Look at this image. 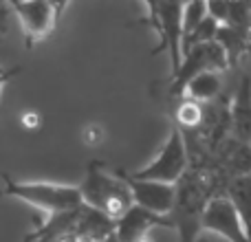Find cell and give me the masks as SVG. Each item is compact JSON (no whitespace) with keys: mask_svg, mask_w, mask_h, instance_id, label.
Returning a JSON list of instances; mask_svg holds the SVG:
<instances>
[{"mask_svg":"<svg viewBox=\"0 0 251 242\" xmlns=\"http://www.w3.org/2000/svg\"><path fill=\"white\" fill-rule=\"evenodd\" d=\"M79 190L84 196V205L104 214L115 225L134 207L132 192H130V185L126 183L122 172H104L97 163L88 165L86 178L79 185Z\"/></svg>","mask_w":251,"mask_h":242,"instance_id":"6da1fadb","label":"cell"},{"mask_svg":"<svg viewBox=\"0 0 251 242\" xmlns=\"http://www.w3.org/2000/svg\"><path fill=\"white\" fill-rule=\"evenodd\" d=\"M4 192L18 200H25L31 207L42 209L49 216L75 212L84 207V196L79 185H57V183H25L4 176Z\"/></svg>","mask_w":251,"mask_h":242,"instance_id":"7a4b0ae2","label":"cell"},{"mask_svg":"<svg viewBox=\"0 0 251 242\" xmlns=\"http://www.w3.org/2000/svg\"><path fill=\"white\" fill-rule=\"evenodd\" d=\"M190 147H187L185 134H183L181 128L172 125L159 156L154 161H150L143 169L132 172V176L141 178V181H159L168 183V185H176L190 172Z\"/></svg>","mask_w":251,"mask_h":242,"instance_id":"3957f363","label":"cell"},{"mask_svg":"<svg viewBox=\"0 0 251 242\" xmlns=\"http://www.w3.org/2000/svg\"><path fill=\"white\" fill-rule=\"evenodd\" d=\"M150 11V22L154 31L159 33L161 42L152 53L168 51L172 75L181 69L183 64V9L185 2H168V0H156V2H146Z\"/></svg>","mask_w":251,"mask_h":242,"instance_id":"277c9868","label":"cell"},{"mask_svg":"<svg viewBox=\"0 0 251 242\" xmlns=\"http://www.w3.org/2000/svg\"><path fill=\"white\" fill-rule=\"evenodd\" d=\"M229 69V57H227L225 48L218 42H207L192 47L183 57V64L176 73L172 75V84H170V97L181 101L185 97V88L196 75L207 73V71H221Z\"/></svg>","mask_w":251,"mask_h":242,"instance_id":"5b68a950","label":"cell"},{"mask_svg":"<svg viewBox=\"0 0 251 242\" xmlns=\"http://www.w3.org/2000/svg\"><path fill=\"white\" fill-rule=\"evenodd\" d=\"M9 7L13 9V13L18 16L22 29H25L26 44L33 47L55 29L57 11L62 9V4H53L47 0H20V2L11 0Z\"/></svg>","mask_w":251,"mask_h":242,"instance_id":"8992f818","label":"cell"},{"mask_svg":"<svg viewBox=\"0 0 251 242\" xmlns=\"http://www.w3.org/2000/svg\"><path fill=\"white\" fill-rule=\"evenodd\" d=\"M203 227L212 234L221 236L225 242H251V236L243 225V218L225 194L209 200L203 214Z\"/></svg>","mask_w":251,"mask_h":242,"instance_id":"52a82bcc","label":"cell"},{"mask_svg":"<svg viewBox=\"0 0 251 242\" xmlns=\"http://www.w3.org/2000/svg\"><path fill=\"white\" fill-rule=\"evenodd\" d=\"M122 176L126 178V183L130 185L132 192V200L137 207L148 209L152 214L159 216H170L176 207V185H168V183H159V181H141L134 178L132 174L122 172Z\"/></svg>","mask_w":251,"mask_h":242,"instance_id":"ba28073f","label":"cell"},{"mask_svg":"<svg viewBox=\"0 0 251 242\" xmlns=\"http://www.w3.org/2000/svg\"><path fill=\"white\" fill-rule=\"evenodd\" d=\"M154 227H172V218L170 216H159V214H152L148 209H141L134 205L128 214L117 222L115 227V234H117L119 242H137L143 236L152 234Z\"/></svg>","mask_w":251,"mask_h":242,"instance_id":"9c48e42d","label":"cell"},{"mask_svg":"<svg viewBox=\"0 0 251 242\" xmlns=\"http://www.w3.org/2000/svg\"><path fill=\"white\" fill-rule=\"evenodd\" d=\"M231 137L251 143V75H243L229 108Z\"/></svg>","mask_w":251,"mask_h":242,"instance_id":"30bf717a","label":"cell"},{"mask_svg":"<svg viewBox=\"0 0 251 242\" xmlns=\"http://www.w3.org/2000/svg\"><path fill=\"white\" fill-rule=\"evenodd\" d=\"M225 196L234 203L236 212L243 218L245 229H247V234L251 236V174L231 178L225 190Z\"/></svg>","mask_w":251,"mask_h":242,"instance_id":"8fae6325","label":"cell"},{"mask_svg":"<svg viewBox=\"0 0 251 242\" xmlns=\"http://www.w3.org/2000/svg\"><path fill=\"white\" fill-rule=\"evenodd\" d=\"M205 119H207V104H201V101L183 97L174 108V121H176L174 125L181 128L183 132H199Z\"/></svg>","mask_w":251,"mask_h":242,"instance_id":"7c38bea8","label":"cell"},{"mask_svg":"<svg viewBox=\"0 0 251 242\" xmlns=\"http://www.w3.org/2000/svg\"><path fill=\"white\" fill-rule=\"evenodd\" d=\"M223 88V79H221V73L216 71H207V73H201L187 84L185 88V97L187 99H194V101H201V104H207V101L216 99L218 93Z\"/></svg>","mask_w":251,"mask_h":242,"instance_id":"4fadbf2b","label":"cell"},{"mask_svg":"<svg viewBox=\"0 0 251 242\" xmlns=\"http://www.w3.org/2000/svg\"><path fill=\"white\" fill-rule=\"evenodd\" d=\"M216 42L225 48L227 57H229V66H236L238 60L245 55V53H251V38L240 31L231 29L227 24H221L218 29V35H216Z\"/></svg>","mask_w":251,"mask_h":242,"instance_id":"5bb4252c","label":"cell"},{"mask_svg":"<svg viewBox=\"0 0 251 242\" xmlns=\"http://www.w3.org/2000/svg\"><path fill=\"white\" fill-rule=\"evenodd\" d=\"M207 2L203 0H194V2H185L183 9V48L190 42V38L194 35V31L201 26V22L207 18Z\"/></svg>","mask_w":251,"mask_h":242,"instance_id":"9a60e30c","label":"cell"},{"mask_svg":"<svg viewBox=\"0 0 251 242\" xmlns=\"http://www.w3.org/2000/svg\"><path fill=\"white\" fill-rule=\"evenodd\" d=\"M225 24L251 38V2H229V16Z\"/></svg>","mask_w":251,"mask_h":242,"instance_id":"2e32d148","label":"cell"},{"mask_svg":"<svg viewBox=\"0 0 251 242\" xmlns=\"http://www.w3.org/2000/svg\"><path fill=\"white\" fill-rule=\"evenodd\" d=\"M106 137H108V132H106L104 123H100V121H88V123H84L82 132H79V139H82V143L86 147H100L104 145Z\"/></svg>","mask_w":251,"mask_h":242,"instance_id":"e0dca14e","label":"cell"},{"mask_svg":"<svg viewBox=\"0 0 251 242\" xmlns=\"http://www.w3.org/2000/svg\"><path fill=\"white\" fill-rule=\"evenodd\" d=\"M18 123H20L25 130L35 132V130H40L44 125V117H42V113H38V110L26 108V110H22V113L18 115Z\"/></svg>","mask_w":251,"mask_h":242,"instance_id":"ac0fdd59","label":"cell"},{"mask_svg":"<svg viewBox=\"0 0 251 242\" xmlns=\"http://www.w3.org/2000/svg\"><path fill=\"white\" fill-rule=\"evenodd\" d=\"M207 13L221 24H225L227 16H229V2L227 0H212V2H207Z\"/></svg>","mask_w":251,"mask_h":242,"instance_id":"d6986e66","label":"cell"},{"mask_svg":"<svg viewBox=\"0 0 251 242\" xmlns=\"http://www.w3.org/2000/svg\"><path fill=\"white\" fill-rule=\"evenodd\" d=\"M199 242H209V240H205V238H201V240H199Z\"/></svg>","mask_w":251,"mask_h":242,"instance_id":"ffe728a7","label":"cell"},{"mask_svg":"<svg viewBox=\"0 0 251 242\" xmlns=\"http://www.w3.org/2000/svg\"><path fill=\"white\" fill-rule=\"evenodd\" d=\"M249 145H251V143H249Z\"/></svg>","mask_w":251,"mask_h":242,"instance_id":"44dd1931","label":"cell"}]
</instances>
